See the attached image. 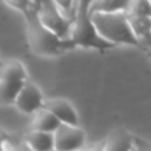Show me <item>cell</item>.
I'll use <instances>...</instances> for the list:
<instances>
[{
  "instance_id": "cell-1",
  "label": "cell",
  "mask_w": 151,
  "mask_h": 151,
  "mask_svg": "<svg viewBox=\"0 0 151 151\" xmlns=\"http://www.w3.org/2000/svg\"><path fill=\"white\" fill-rule=\"evenodd\" d=\"M36 11L25 17L27 41L31 52L40 57L55 58L63 56L68 50L74 49L69 40L60 39L40 23Z\"/></svg>"
},
{
  "instance_id": "cell-2",
  "label": "cell",
  "mask_w": 151,
  "mask_h": 151,
  "mask_svg": "<svg viewBox=\"0 0 151 151\" xmlns=\"http://www.w3.org/2000/svg\"><path fill=\"white\" fill-rule=\"evenodd\" d=\"M90 1L91 0H77L69 41L73 45V48L106 52V50L113 49L114 47L106 42L97 33V29L90 19V13H89Z\"/></svg>"
},
{
  "instance_id": "cell-3",
  "label": "cell",
  "mask_w": 151,
  "mask_h": 151,
  "mask_svg": "<svg viewBox=\"0 0 151 151\" xmlns=\"http://www.w3.org/2000/svg\"><path fill=\"white\" fill-rule=\"evenodd\" d=\"M90 19L97 29V33L113 47L129 45L139 47L141 42L134 36L130 21L125 12L117 13H90Z\"/></svg>"
},
{
  "instance_id": "cell-4",
  "label": "cell",
  "mask_w": 151,
  "mask_h": 151,
  "mask_svg": "<svg viewBox=\"0 0 151 151\" xmlns=\"http://www.w3.org/2000/svg\"><path fill=\"white\" fill-rule=\"evenodd\" d=\"M28 73L23 63L15 58L0 64V105H13L24 83L28 81Z\"/></svg>"
},
{
  "instance_id": "cell-5",
  "label": "cell",
  "mask_w": 151,
  "mask_h": 151,
  "mask_svg": "<svg viewBox=\"0 0 151 151\" xmlns=\"http://www.w3.org/2000/svg\"><path fill=\"white\" fill-rule=\"evenodd\" d=\"M36 15H37L39 21L45 28L52 31L60 39L69 40V35H70L73 20L66 17L56 7V4L52 0H39Z\"/></svg>"
},
{
  "instance_id": "cell-6",
  "label": "cell",
  "mask_w": 151,
  "mask_h": 151,
  "mask_svg": "<svg viewBox=\"0 0 151 151\" xmlns=\"http://www.w3.org/2000/svg\"><path fill=\"white\" fill-rule=\"evenodd\" d=\"M55 151H82L86 145V133L81 126L60 125L53 133Z\"/></svg>"
},
{
  "instance_id": "cell-7",
  "label": "cell",
  "mask_w": 151,
  "mask_h": 151,
  "mask_svg": "<svg viewBox=\"0 0 151 151\" xmlns=\"http://www.w3.org/2000/svg\"><path fill=\"white\" fill-rule=\"evenodd\" d=\"M44 104L45 97L41 89L31 80H28L21 88L20 93L17 94L15 102H13V106L23 114L33 115L44 107Z\"/></svg>"
},
{
  "instance_id": "cell-8",
  "label": "cell",
  "mask_w": 151,
  "mask_h": 151,
  "mask_svg": "<svg viewBox=\"0 0 151 151\" xmlns=\"http://www.w3.org/2000/svg\"><path fill=\"white\" fill-rule=\"evenodd\" d=\"M44 109L50 111L61 125L80 126V117L70 101L65 98H49L45 99Z\"/></svg>"
},
{
  "instance_id": "cell-9",
  "label": "cell",
  "mask_w": 151,
  "mask_h": 151,
  "mask_svg": "<svg viewBox=\"0 0 151 151\" xmlns=\"http://www.w3.org/2000/svg\"><path fill=\"white\" fill-rule=\"evenodd\" d=\"M133 137H134L133 134L129 133L125 129L114 130L102 142V150L104 151H131Z\"/></svg>"
},
{
  "instance_id": "cell-10",
  "label": "cell",
  "mask_w": 151,
  "mask_h": 151,
  "mask_svg": "<svg viewBox=\"0 0 151 151\" xmlns=\"http://www.w3.org/2000/svg\"><path fill=\"white\" fill-rule=\"evenodd\" d=\"M23 143L29 151H55L53 134L29 130L24 137Z\"/></svg>"
},
{
  "instance_id": "cell-11",
  "label": "cell",
  "mask_w": 151,
  "mask_h": 151,
  "mask_svg": "<svg viewBox=\"0 0 151 151\" xmlns=\"http://www.w3.org/2000/svg\"><path fill=\"white\" fill-rule=\"evenodd\" d=\"M60 125L61 123L58 122L57 118L50 111H48L47 109L42 107L36 114H33V119H32V123H31V130L53 134L60 127Z\"/></svg>"
},
{
  "instance_id": "cell-12",
  "label": "cell",
  "mask_w": 151,
  "mask_h": 151,
  "mask_svg": "<svg viewBox=\"0 0 151 151\" xmlns=\"http://www.w3.org/2000/svg\"><path fill=\"white\" fill-rule=\"evenodd\" d=\"M129 3L130 0H91L89 13H126Z\"/></svg>"
},
{
  "instance_id": "cell-13",
  "label": "cell",
  "mask_w": 151,
  "mask_h": 151,
  "mask_svg": "<svg viewBox=\"0 0 151 151\" xmlns=\"http://www.w3.org/2000/svg\"><path fill=\"white\" fill-rule=\"evenodd\" d=\"M134 36L139 42L151 39V17H129Z\"/></svg>"
},
{
  "instance_id": "cell-14",
  "label": "cell",
  "mask_w": 151,
  "mask_h": 151,
  "mask_svg": "<svg viewBox=\"0 0 151 151\" xmlns=\"http://www.w3.org/2000/svg\"><path fill=\"white\" fill-rule=\"evenodd\" d=\"M127 17H151V3L149 0H130Z\"/></svg>"
},
{
  "instance_id": "cell-15",
  "label": "cell",
  "mask_w": 151,
  "mask_h": 151,
  "mask_svg": "<svg viewBox=\"0 0 151 151\" xmlns=\"http://www.w3.org/2000/svg\"><path fill=\"white\" fill-rule=\"evenodd\" d=\"M3 1L7 5H9L11 8L23 13L24 17H27L28 15H31L32 12L37 9V5L33 0H3Z\"/></svg>"
},
{
  "instance_id": "cell-16",
  "label": "cell",
  "mask_w": 151,
  "mask_h": 151,
  "mask_svg": "<svg viewBox=\"0 0 151 151\" xmlns=\"http://www.w3.org/2000/svg\"><path fill=\"white\" fill-rule=\"evenodd\" d=\"M52 1L66 17L73 20L76 11V0H52Z\"/></svg>"
},
{
  "instance_id": "cell-17",
  "label": "cell",
  "mask_w": 151,
  "mask_h": 151,
  "mask_svg": "<svg viewBox=\"0 0 151 151\" xmlns=\"http://www.w3.org/2000/svg\"><path fill=\"white\" fill-rule=\"evenodd\" d=\"M131 151H151V142L147 141V139L141 138L138 135H134Z\"/></svg>"
},
{
  "instance_id": "cell-18",
  "label": "cell",
  "mask_w": 151,
  "mask_h": 151,
  "mask_svg": "<svg viewBox=\"0 0 151 151\" xmlns=\"http://www.w3.org/2000/svg\"><path fill=\"white\" fill-rule=\"evenodd\" d=\"M89 151H104L102 150V143H98V145H96V146H93Z\"/></svg>"
},
{
  "instance_id": "cell-19",
  "label": "cell",
  "mask_w": 151,
  "mask_h": 151,
  "mask_svg": "<svg viewBox=\"0 0 151 151\" xmlns=\"http://www.w3.org/2000/svg\"><path fill=\"white\" fill-rule=\"evenodd\" d=\"M147 44V49H149V53H150V57H151V39L147 40V41H145Z\"/></svg>"
},
{
  "instance_id": "cell-20",
  "label": "cell",
  "mask_w": 151,
  "mask_h": 151,
  "mask_svg": "<svg viewBox=\"0 0 151 151\" xmlns=\"http://www.w3.org/2000/svg\"><path fill=\"white\" fill-rule=\"evenodd\" d=\"M33 1H35V3H36V5H37V3H39V0H33Z\"/></svg>"
},
{
  "instance_id": "cell-21",
  "label": "cell",
  "mask_w": 151,
  "mask_h": 151,
  "mask_svg": "<svg viewBox=\"0 0 151 151\" xmlns=\"http://www.w3.org/2000/svg\"><path fill=\"white\" fill-rule=\"evenodd\" d=\"M76 5H77V0H76Z\"/></svg>"
},
{
  "instance_id": "cell-22",
  "label": "cell",
  "mask_w": 151,
  "mask_h": 151,
  "mask_svg": "<svg viewBox=\"0 0 151 151\" xmlns=\"http://www.w3.org/2000/svg\"><path fill=\"white\" fill-rule=\"evenodd\" d=\"M149 1H150V3H151V0H149Z\"/></svg>"
}]
</instances>
